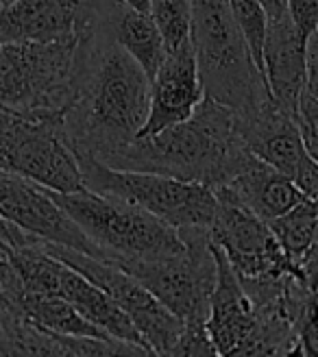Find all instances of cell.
Here are the masks:
<instances>
[{"label": "cell", "mask_w": 318, "mask_h": 357, "mask_svg": "<svg viewBox=\"0 0 318 357\" xmlns=\"http://www.w3.org/2000/svg\"><path fill=\"white\" fill-rule=\"evenodd\" d=\"M120 3L125 5V7L135 9V11H144V13H149V3H151V0H120Z\"/></svg>", "instance_id": "cell-29"}, {"label": "cell", "mask_w": 318, "mask_h": 357, "mask_svg": "<svg viewBox=\"0 0 318 357\" xmlns=\"http://www.w3.org/2000/svg\"><path fill=\"white\" fill-rule=\"evenodd\" d=\"M190 42L205 96L238 116L257 109L271 94L227 0H190Z\"/></svg>", "instance_id": "cell-3"}, {"label": "cell", "mask_w": 318, "mask_h": 357, "mask_svg": "<svg viewBox=\"0 0 318 357\" xmlns=\"http://www.w3.org/2000/svg\"><path fill=\"white\" fill-rule=\"evenodd\" d=\"M236 120L246 151L257 157L259 162L292 178V183L308 199H316L318 159L308 153L298 124L290 114L281 112L268 98L249 114H236Z\"/></svg>", "instance_id": "cell-12"}, {"label": "cell", "mask_w": 318, "mask_h": 357, "mask_svg": "<svg viewBox=\"0 0 318 357\" xmlns=\"http://www.w3.org/2000/svg\"><path fill=\"white\" fill-rule=\"evenodd\" d=\"M13 316L24 320V323L61 335H87V337H112L103 333L70 305V303L57 294L48 292H35V290H22L13 305ZM116 340V337H114Z\"/></svg>", "instance_id": "cell-20"}, {"label": "cell", "mask_w": 318, "mask_h": 357, "mask_svg": "<svg viewBox=\"0 0 318 357\" xmlns=\"http://www.w3.org/2000/svg\"><path fill=\"white\" fill-rule=\"evenodd\" d=\"M48 192L83 234L100 248L103 261L107 264L131 257L174 255L186 248L174 227L116 196L90 190L70 194Z\"/></svg>", "instance_id": "cell-4"}, {"label": "cell", "mask_w": 318, "mask_h": 357, "mask_svg": "<svg viewBox=\"0 0 318 357\" xmlns=\"http://www.w3.org/2000/svg\"><path fill=\"white\" fill-rule=\"evenodd\" d=\"M77 159L85 190L116 196V199L142 207L174 229L211 225L216 211V196L214 190L203 183L183 181V178L168 174L112 168L90 155H79Z\"/></svg>", "instance_id": "cell-6"}, {"label": "cell", "mask_w": 318, "mask_h": 357, "mask_svg": "<svg viewBox=\"0 0 318 357\" xmlns=\"http://www.w3.org/2000/svg\"><path fill=\"white\" fill-rule=\"evenodd\" d=\"M288 13L305 38L318 31V0H288Z\"/></svg>", "instance_id": "cell-26"}, {"label": "cell", "mask_w": 318, "mask_h": 357, "mask_svg": "<svg viewBox=\"0 0 318 357\" xmlns=\"http://www.w3.org/2000/svg\"><path fill=\"white\" fill-rule=\"evenodd\" d=\"M227 5L246 46H249V52L257 70L262 73V44H264V33H266V13H264L262 3L259 0H227Z\"/></svg>", "instance_id": "cell-24"}, {"label": "cell", "mask_w": 318, "mask_h": 357, "mask_svg": "<svg viewBox=\"0 0 318 357\" xmlns=\"http://www.w3.org/2000/svg\"><path fill=\"white\" fill-rule=\"evenodd\" d=\"M151 79L107 31V22L79 42L75 96L61 131L75 155L100 159L131 142L149 114Z\"/></svg>", "instance_id": "cell-1"}, {"label": "cell", "mask_w": 318, "mask_h": 357, "mask_svg": "<svg viewBox=\"0 0 318 357\" xmlns=\"http://www.w3.org/2000/svg\"><path fill=\"white\" fill-rule=\"evenodd\" d=\"M0 355H9V349H7V340H5L3 329H0Z\"/></svg>", "instance_id": "cell-30"}, {"label": "cell", "mask_w": 318, "mask_h": 357, "mask_svg": "<svg viewBox=\"0 0 318 357\" xmlns=\"http://www.w3.org/2000/svg\"><path fill=\"white\" fill-rule=\"evenodd\" d=\"M0 218L42 242L75 248L103 261V251L55 203L48 188L0 170Z\"/></svg>", "instance_id": "cell-13"}, {"label": "cell", "mask_w": 318, "mask_h": 357, "mask_svg": "<svg viewBox=\"0 0 318 357\" xmlns=\"http://www.w3.org/2000/svg\"><path fill=\"white\" fill-rule=\"evenodd\" d=\"M79 42H0V107L61 118L75 96Z\"/></svg>", "instance_id": "cell-5"}, {"label": "cell", "mask_w": 318, "mask_h": 357, "mask_svg": "<svg viewBox=\"0 0 318 357\" xmlns=\"http://www.w3.org/2000/svg\"><path fill=\"white\" fill-rule=\"evenodd\" d=\"M211 251L216 259V281L207 303L205 329L218 355H255L257 320L253 305L220 246L211 242Z\"/></svg>", "instance_id": "cell-15"}, {"label": "cell", "mask_w": 318, "mask_h": 357, "mask_svg": "<svg viewBox=\"0 0 318 357\" xmlns=\"http://www.w3.org/2000/svg\"><path fill=\"white\" fill-rule=\"evenodd\" d=\"M218 188H225L236 201H240L246 209H251L255 216L266 222L281 216L298 201L308 199L292 183V178L259 162L257 157H251L225 185Z\"/></svg>", "instance_id": "cell-18"}, {"label": "cell", "mask_w": 318, "mask_h": 357, "mask_svg": "<svg viewBox=\"0 0 318 357\" xmlns=\"http://www.w3.org/2000/svg\"><path fill=\"white\" fill-rule=\"evenodd\" d=\"M116 0H13L0 7V42L85 40L105 26Z\"/></svg>", "instance_id": "cell-11"}, {"label": "cell", "mask_w": 318, "mask_h": 357, "mask_svg": "<svg viewBox=\"0 0 318 357\" xmlns=\"http://www.w3.org/2000/svg\"><path fill=\"white\" fill-rule=\"evenodd\" d=\"M211 190L216 196V211L211 225L207 227L209 240L220 246L229 266L234 268V273L240 279L273 277L284 273L308 277L301 268L288 259L266 220H262L251 209H246L225 188Z\"/></svg>", "instance_id": "cell-10"}, {"label": "cell", "mask_w": 318, "mask_h": 357, "mask_svg": "<svg viewBox=\"0 0 318 357\" xmlns=\"http://www.w3.org/2000/svg\"><path fill=\"white\" fill-rule=\"evenodd\" d=\"M170 355H218L205 329V320H188Z\"/></svg>", "instance_id": "cell-25"}, {"label": "cell", "mask_w": 318, "mask_h": 357, "mask_svg": "<svg viewBox=\"0 0 318 357\" xmlns=\"http://www.w3.org/2000/svg\"><path fill=\"white\" fill-rule=\"evenodd\" d=\"M55 294L66 298L87 323H92L103 333L116 337V340L142 347L149 355H153L146 342L142 340V335L131 325L127 314L122 312L98 285H94L90 279H85L81 273L73 271V268L66 266L63 261L59 264V271H57Z\"/></svg>", "instance_id": "cell-17"}, {"label": "cell", "mask_w": 318, "mask_h": 357, "mask_svg": "<svg viewBox=\"0 0 318 357\" xmlns=\"http://www.w3.org/2000/svg\"><path fill=\"white\" fill-rule=\"evenodd\" d=\"M186 248L174 255L131 257L112 261L129 273L174 314L181 323L205 320L211 288L216 281V259L207 227L176 229Z\"/></svg>", "instance_id": "cell-8"}, {"label": "cell", "mask_w": 318, "mask_h": 357, "mask_svg": "<svg viewBox=\"0 0 318 357\" xmlns=\"http://www.w3.org/2000/svg\"><path fill=\"white\" fill-rule=\"evenodd\" d=\"M107 31L112 40L127 52V55L144 70V75L151 79L155 75L157 66L162 63L166 48L162 42L153 17L144 11H135L125 7L116 0L107 15Z\"/></svg>", "instance_id": "cell-19"}, {"label": "cell", "mask_w": 318, "mask_h": 357, "mask_svg": "<svg viewBox=\"0 0 318 357\" xmlns=\"http://www.w3.org/2000/svg\"><path fill=\"white\" fill-rule=\"evenodd\" d=\"M316 222H318V207L316 199H303L294 207L284 211L281 216L268 220L275 240L284 248L288 259L298 266L301 271L316 279Z\"/></svg>", "instance_id": "cell-21"}, {"label": "cell", "mask_w": 318, "mask_h": 357, "mask_svg": "<svg viewBox=\"0 0 318 357\" xmlns=\"http://www.w3.org/2000/svg\"><path fill=\"white\" fill-rule=\"evenodd\" d=\"M305 57V81L296 96L294 120L298 124L308 153L318 159V31L308 38Z\"/></svg>", "instance_id": "cell-22"}, {"label": "cell", "mask_w": 318, "mask_h": 357, "mask_svg": "<svg viewBox=\"0 0 318 357\" xmlns=\"http://www.w3.org/2000/svg\"><path fill=\"white\" fill-rule=\"evenodd\" d=\"M42 246L52 257H57L73 271L81 273L85 279L98 285L127 314L131 325L142 335V340L146 342L153 355H170L176 337L183 329V323L174 314H170L137 279L120 271L114 264L79 253L75 248L50 242H42Z\"/></svg>", "instance_id": "cell-9"}, {"label": "cell", "mask_w": 318, "mask_h": 357, "mask_svg": "<svg viewBox=\"0 0 318 357\" xmlns=\"http://www.w3.org/2000/svg\"><path fill=\"white\" fill-rule=\"evenodd\" d=\"M9 3H13V0H0V7H7Z\"/></svg>", "instance_id": "cell-31"}, {"label": "cell", "mask_w": 318, "mask_h": 357, "mask_svg": "<svg viewBox=\"0 0 318 357\" xmlns=\"http://www.w3.org/2000/svg\"><path fill=\"white\" fill-rule=\"evenodd\" d=\"M251 157L238 133L236 114L214 98L203 96L188 120L153 135H135L98 162L112 168L168 174L218 188Z\"/></svg>", "instance_id": "cell-2"}, {"label": "cell", "mask_w": 318, "mask_h": 357, "mask_svg": "<svg viewBox=\"0 0 318 357\" xmlns=\"http://www.w3.org/2000/svg\"><path fill=\"white\" fill-rule=\"evenodd\" d=\"M308 38L296 29L290 13L266 20L262 44V77L271 100L294 118L296 96L305 81Z\"/></svg>", "instance_id": "cell-16"}, {"label": "cell", "mask_w": 318, "mask_h": 357, "mask_svg": "<svg viewBox=\"0 0 318 357\" xmlns=\"http://www.w3.org/2000/svg\"><path fill=\"white\" fill-rule=\"evenodd\" d=\"M33 242H38V238L24 234V231L13 227L5 218H0V257L9 255L15 246H24V244H33Z\"/></svg>", "instance_id": "cell-27"}, {"label": "cell", "mask_w": 318, "mask_h": 357, "mask_svg": "<svg viewBox=\"0 0 318 357\" xmlns=\"http://www.w3.org/2000/svg\"><path fill=\"white\" fill-rule=\"evenodd\" d=\"M0 170L24 176L52 192L85 190L61 118L0 107Z\"/></svg>", "instance_id": "cell-7"}, {"label": "cell", "mask_w": 318, "mask_h": 357, "mask_svg": "<svg viewBox=\"0 0 318 357\" xmlns=\"http://www.w3.org/2000/svg\"><path fill=\"white\" fill-rule=\"evenodd\" d=\"M264 13H266V20H275V17L288 13V0H259Z\"/></svg>", "instance_id": "cell-28"}, {"label": "cell", "mask_w": 318, "mask_h": 357, "mask_svg": "<svg viewBox=\"0 0 318 357\" xmlns=\"http://www.w3.org/2000/svg\"><path fill=\"white\" fill-rule=\"evenodd\" d=\"M203 96L205 92L192 42H186L174 50H166L162 63L151 77L149 114L137 135H153L188 120Z\"/></svg>", "instance_id": "cell-14"}, {"label": "cell", "mask_w": 318, "mask_h": 357, "mask_svg": "<svg viewBox=\"0 0 318 357\" xmlns=\"http://www.w3.org/2000/svg\"><path fill=\"white\" fill-rule=\"evenodd\" d=\"M149 15L162 35L166 50H174L190 42L192 31V5L190 0H151Z\"/></svg>", "instance_id": "cell-23"}]
</instances>
